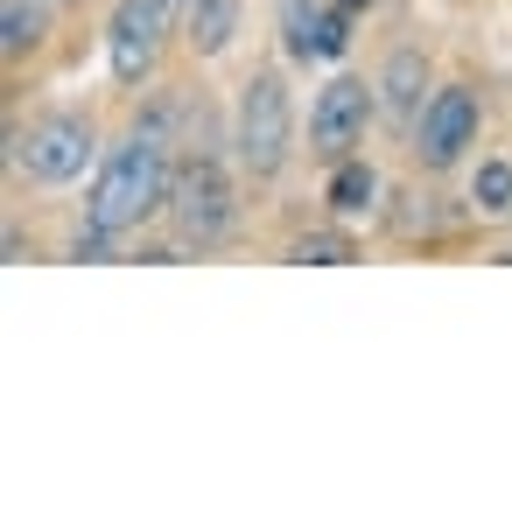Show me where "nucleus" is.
<instances>
[{
    "label": "nucleus",
    "instance_id": "nucleus-3",
    "mask_svg": "<svg viewBox=\"0 0 512 512\" xmlns=\"http://www.w3.org/2000/svg\"><path fill=\"white\" fill-rule=\"evenodd\" d=\"M169 232L190 253H211L239 232V183L218 155H176V183H169Z\"/></svg>",
    "mask_w": 512,
    "mask_h": 512
},
{
    "label": "nucleus",
    "instance_id": "nucleus-15",
    "mask_svg": "<svg viewBox=\"0 0 512 512\" xmlns=\"http://www.w3.org/2000/svg\"><path fill=\"white\" fill-rule=\"evenodd\" d=\"M162 8H169V15H190V8H197V0H162Z\"/></svg>",
    "mask_w": 512,
    "mask_h": 512
},
{
    "label": "nucleus",
    "instance_id": "nucleus-11",
    "mask_svg": "<svg viewBox=\"0 0 512 512\" xmlns=\"http://www.w3.org/2000/svg\"><path fill=\"white\" fill-rule=\"evenodd\" d=\"M239 36V0H197V8L183 15V43L197 57H225Z\"/></svg>",
    "mask_w": 512,
    "mask_h": 512
},
{
    "label": "nucleus",
    "instance_id": "nucleus-1",
    "mask_svg": "<svg viewBox=\"0 0 512 512\" xmlns=\"http://www.w3.org/2000/svg\"><path fill=\"white\" fill-rule=\"evenodd\" d=\"M169 183H176L169 113H148V120H134V127L99 155V176H92V197H85V225L127 239V232H141L148 218L169 211Z\"/></svg>",
    "mask_w": 512,
    "mask_h": 512
},
{
    "label": "nucleus",
    "instance_id": "nucleus-12",
    "mask_svg": "<svg viewBox=\"0 0 512 512\" xmlns=\"http://www.w3.org/2000/svg\"><path fill=\"white\" fill-rule=\"evenodd\" d=\"M288 260H295V267H351V260H358V239H351L344 218H337V225L295 232V239H288Z\"/></svg>",
    "mask_w": 512,
    "mask_h": 512
},
{
    "label": "nucleus",
    "instance_id": "nucleus-13",
    "mask_svg": "<svg viewBox=\"0 0 512 512\" xmlns=\"http://www.w3.org/2000/svg\"><path fill=\"white\" fill-rule=\"evenodd\" d=\"M470 211L477 218H512V155H484L470 169Z\"/></svg>",
    "mask_w": 512,
    "mask_h": 512
},
{
    "label": "nucleus",
    "instance_id": "nucleus-8",
    "mask_svg": "<svg viewBox=\"0 0 512 512\" xmlns=\"http://www.w3.org/2000/svg\"><path fill=\"white\" fill-rule=\"evenodd\" d=\"M372 85H379V120H386L400 141H414V127H421V106L435 99V85H428V57H421L414 43H400Z\"/></svg>",
    "mask_w": 512,
    "mask_h": 512
},
{
    "label": "nucleus",
    "instance_id": "nucleus-4",
    "mask_svg": "<svg viewBox=\"0 0 512 512\" xmlns=\"http://www.w3.org/2000/svg\"><path fill=\"white\" fill-rule=\"evenodd\" d=\"M8 162H15L29 183L64 190V183H78V176L99 162V127H92L85 113H43L29 134L8 127Z\"/></svg>",
    "mask_w": 512,
    "mask_h": 512
},
{
    "label": "nucleus",
    "instance_id": "nucleus-14",
    "mask_svg": "<svg viewBox=\"0 0 512 512\" xmlns=\"http://www.w3.org/2000/svg\"><path fill=\"white\" fill-rule=\"evenodd\" d=\"M323 0H281V43L295 64H316V36H323Z\"/></svg>",
    "mask_w": 512,
    "mask_h": 512
},
{
    "label": "nucleus",
    "instance_id": "nucleus-9",
    "mask_svg": "<svg viewBox=\"0 0 512 512\" xmlns=\"http://www.w3.org/2000/svg\"><path fill=\"white\" fill-rule=\"evenodd\" d=\"M323 204H330V218H365L372 204H379V169L365 162V155H344V162H330V176H323Z\"/></svg>",
    "mask_w": 512,
    "mask_h": 512
},
{
    "label": "nucleus",
    "instance_id": "nucleus-6",
    "mask_svg": "<svg viewBox=\"0 0 512 512\" xmlns=\"http://www.w3.org/2000/svg\"><path fill=\"white\" fill-rule=\"evenodd\" d=\"M379 120V85H365V78H330L323 92H316V106H309V155L330 169V162H344V155H358L365 148V127Z\"/></svg>",
    "mask_w": 512,
    "mask_h": 512
},
{
    "label": "nucleus",
    "instance_id": "nucleus-16",
    "mask_svg": "<svg viewBox=\"0 0 512 512\" xmlns=\"http://www.w3.org/2000/svg\"><path fill=\"white\" fill-rule=\"evenodd\" d=\"M337 8H351V15H358V8H372V0H337Z\"/></svg>",
    "mask_w": 512,
    "mask_h": 512
},
{
    "label": "nucleus",
    "instance_id": "nucleus-17",
    "mask_svg": "<svg viewBox=\"0 0 512 512\" xmlns=\"http://www.w3.org/2000/svg\"><path fill=\"white\" fill-rule=\"evenodd\" d=\"M57 8H78V0H57Z\"/></svg>",
    "mask_w": 512,
    "mask_h": 512
},
{
    "label": "nucleus",
    "instance_id": "nucleus-2",
    "mask_svg": "<svg viewBox=\"0 0 512 512\" xmlns=\"http://www.w3.org/2000/svg\"><path fill=\"white\" fill-rule=\"evenodd\" d=\"M232 148H239V169L253 183H274L295 155V99H288V78L274 64H260L246 85H239V106H232Z\"/></svg>",
    "mask_w": 512,
    "mask_h": 512
},
{
    "label": "nucleus",
    "instance_id": "nucleus-10",
    "mask_svg": "<svg viewBox=\"0 0 512 512\" xmlns=\"http://www.w3.org/2000/svg\"><path fill=\"white\" fill-rule=\"evenodd\" d=\"M50 8H57V0H0V57H8V64L36 57L43 36H50Z\"/></svg>",
    "mask_w": 512,
    "mask_h": 512
},
{
    "label": "nucleus",
    "instance_id": "nucleus-7",
    "mask_svg": "<svg viewBox=\"0 0 512 512\" xmlns=\"http://www.w3.org/2000/svg\"><path fill=\"white\" fill-rule=\"evenodd\" d=\"M169 8L162 0H120L113 22H106V64H113V85H148L155 64H162V36H169Z\"/></svg>",
    "mask_w": 512,
    "mask_h": 512
},
{
    "label": "nucleus",
    "instance_id": "nucleus-5",
    "mask_svg": "<svg viewBox=\"0 0 512 512\" xmlns=\"http://www.w3.org/2000/svg\"><path fill=\"white\" fill-rule=\"evenodd\" d=\"M477 134H484V99H477V85H435V99L421 106V127H414V162L428 169V176H449L470 148H477Z\"/></svg>",
    "mask_w": 512,
    "mask_h": 512
}]
</instances>
